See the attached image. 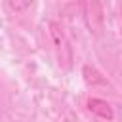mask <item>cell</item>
Wrapping results in <instances>:
<instances>
[{"instance_id": "cell-1", "label": "cell", "mask_w": 122, "mask_h": 122, "mask_svg": "<svg viewBox=\"0 0 122 122\" xmlns=\"http://www.w3.org/2000/svg\"><path fill=\"white\" fill-rule=\"evenodd\" d=\"M48 32H50V40H51V46H53V51H55V59H57V65L65 71H69L72 67V46L63 30V27L55 21H50L48 23Z\"/></svg>"}, {"instance_id": "cell-2", "label": "cell", "mask_w": 122, "mask_h": 122, "mask_svg": "<svg viewBox=\"0 0 122 122\" xmlns=\"http://www.w3.org/2000/svg\"><path fill=\"white\" fill-rule=\"evenodd\" d=\"M82 17L92 34H101L103 27H105V11L99 2H95V0L82 2Z\"/></svg>"}, {"instance_id": "cell-3", "label": "cell", "mask_w": 122, "mask_h": 122, "mask_svg": "<svg viewBox=\"0 0 122 122\" xmlns=\"http://www.w3.org/2000/svg\"><path fill=\"white\" fill-rule=\"evenodd\" d=\"M82 76H84V82L93 90H111V82L107 80V76H103L93 65H84Z\"/></svg>"}, {"instance_id": "cell-4", "label": "cell", "mask_w": 122, "mask_h": 122, "mask_svg": "<svg viewBox=\"0 0 122 122\" xmlns=\"http://www.w3.org/2000/svg\"><path fill=\"white\" fill-rule=\"evenodd\" d=\"M88 111L92 114H95L97 118H103V120H112L114 118V111H112L111 103L101 99V97H90L88 99Z\"/></svg>"}, {"instance_id": "cell-5", "label": "cell", "mask_w": 122, "mask_h": 122, "mask_svg": "<svg viewBox=\"0 0 122 122\" xmlns=\"http://www.w3.org/2000/svg\"><path fill=\"white\" fill-rule=\"evenodd\" d=\"M30 6H32V2H25V4H19V2H8V8L13 10V11H21V10H27V8H30Z\"/></svg>"}, {"instance_id": "cell-6", "label": "cell", "mask_w": 122, "mask_h": 122, "mask_svg": "<svg viewBox=\"0 0 122 122\" xmlns=\"http://www.w3.org/2000/svg\"><path fill=\"white\" fill-rule=\"evenodd\" d=\"M120 27H122V19H120Z\"/></svg>"}]
</instances>
